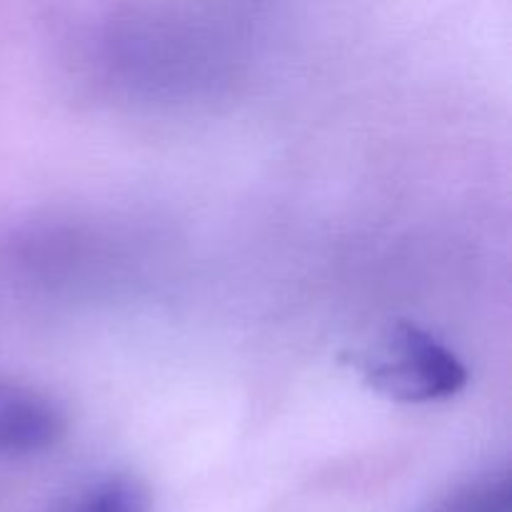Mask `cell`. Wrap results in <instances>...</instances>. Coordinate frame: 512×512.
<instances>
[{
    "mask_svg": "<svg viewBox=\"0 0 512 512\" xmlns=\"http://www.w3.org/2000/svg\"><path fill=\"white\" fill-rule=\"evenodd\" d=\"M348 363L365 385L398 403L448 400L468 385L463 360L413 323L390 325L373 348L353 353Z\"/></svg>",
    "mask_w": 512,
    "mask_h": 512,
    "instance_id": "6da1fadb",
    "label": "cell"
},
{
    "mask_svg": "<svg viewBox=\"0 0 512 512\" xmlns=\"http://www.w3.org/2000/svg\"><path fill=\"white\" fill-rule=\"evenodd\" d=\"M418 512H512L508 470L473 475Z\"/></svg>",
    "mask_w": 512,
    "mask_h": 512,
    "instance_id": "277c9868",
    "label": "cell"
},
{
    "mask_svg": "<svg viewBox=\"0 0 512 512\" xmlns=\"http://www.w3.org/2000/svg\"><path fill=\"white\" fill-rule=\"evenodd\" d=\"M65 415L48 395L0 378V455L30 458L63 440Z\"/></svg>",
    "mask_w": 512,
    "mask_h": 512,
    "instance_id": "7a4b0ae2",
    "label": "cell"
},
{
    "mask_svg": "<svg viewBox=\"0 0 512 512\" xmlns=\"http://www.w3.org/2000/svg\"><path fill=\"white\" fill-rule=\"evenodd\" d=\"M50 512H150V495L133 475L108 473L70 490Z\"/></svg>",
    "mask_w": 512,
    "mask_h": 512,
    "instance_id": "3957f363",
    "label": "cell"
}]
</instances>
